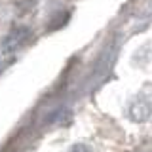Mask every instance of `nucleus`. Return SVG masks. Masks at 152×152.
<instances>
[{
	"mask_svg": "<svg viewBox=\"0 0 152 152\" xmlns=\"http://www.w3.org/2000/svg\"><path fill=\"white\" fill-rule=\"evenodd\" d=\"M27 36H28V28H15V31H13L12 34L8 36V40H6L8 46H6V48H17Z\"/></svg>",
	"mask_w": 152,
	"mask_h": 152,
	"instance_id": "2",
	"label": "nucleus"
},
{
	"mask_svg": "<svg viewBox=\"0 0 152 152\" xmlns=\"http://www.w3.org/2000/svg\"><path fill=\"white\" fill-rule=\"evenodd\" d=\"M152 116V99L146 95H137L131 99L129 107H127V118L131 122H146Z\"/></svg>",
	"mask_w": 152,
	"mask_h": 152,
	"instance_id": "1",
	"label": "nucleus"
},
{
	"mask_svg": "<svg viewBox=\"0 0 152 152\" xmlns=\"http://www.w3.org/2000/svg\"><path fill=\"white\" fill-rule=\"evenodd\" d=\"M69 152H93V148L89 145H86V142H76L69 148Z\"/></svg>",
	"mask_w": 152,
	"mask_h": 152,
	"instance_id": "3",
	"label": "nucleus"
}]
</instances>
